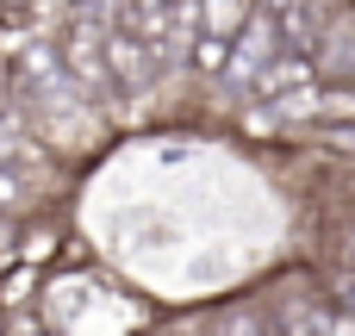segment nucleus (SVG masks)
I'll use <instances>...</instances> for the list:
<instances>
[{
    "label": "nucleus",
    "mask_w": 355,
    "mask_h": 336,
    "mask_svg": "<svg viewBox=\"0 0 355 336\" xmlns=\"http://www.w3.org/2000/svg\"><path fill=\"white\" fill-rule=\"evenodd\" d=\"M331 336H355V312H349V318H343V324H337Z\"/></svg>",
    "instance_id": "1"
}]
</instances>
